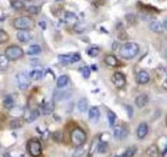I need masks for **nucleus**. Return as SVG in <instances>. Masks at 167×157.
<instances>
[{
  "label": "nucleus",
  "mask_w": 167,
  "mask_h": 157,
  "mask_svg": "<svg viewBox=\"0 0 167 157\" xmlns=\"http://www.w3.org/2000/svg\"><path fill=\"white\" fill-rule=\"evenodd\" d=\"M108 119H109V123L110 127H114L115 122H116V118H117V115L115 114L113 111L109 110L108 111Z\"/></svg>",
  "instance_id": "obj_28"
},
{
  "label": "nucleus",
  "mask_w": 167,
  "mask_h": 157,
  "mask_svg": "<svg viewBox=\"0 0 167 157\" xmlns=\"http://www.w3.org/2000/svg\"><path fill=\"white\" fill-rule=\"evenodd\" d=\"M100 53V49L96 47H91L88 50H87V54L88 56H90L91 57H96L99 55Z\"/></svg>",
  "instance_id": "obj_31"
},
{
  "label": "nucleus",
  "mask_w": 167,
  "mask_h": 157,
  "mask_svg": "<svg viewBox=\"0 0 167 157\" xmlns=\"http://www.w3.org/2000/svg\"><path fill=\"white\" fill-rule=\"evenodd\" d=\"M13 25L15 28L20 30H29L35 26V21L31 16H24L15 19Z\"/></svg>",
  "instance_id": "obj_2"
},
{
  "label": "nucleus",
  "mask_w": 167,
  "mask_h": 157,
  "mask_svg": "<svg viewBox=\"0 0 167 157\" xmlns=\"http://www.w3.org/2000/svg\"><path fill=\"white\" fill-rule=\"evenodd\" d=\"M53 140L56 143H62L64 140V133L61 131H55L52 133Z\"/></svg>",
  "instance_id": "obj_25"
},
{
  "label": "nucleus",
  "mask_w": 167,
  "mask_h": 157,
  "mask_svg": "<svg viewBox=\"0 0 167 157\" xmlns=\"http://www.w3.org/2000/svg\"><path fill=\"white\" fill-rule=\"evenodd\" d=\"M22 125H23V121L20 119H14L10 124V126L12 129H18V128H20Z\"/></svg>",
  "instance_id": "obj_32"
},
{
  "label": "nucleus",
  "mask_w": 167,
  "mask_h": 157,
  "mask_svg": "<svg viewBox=\"0 0 167 157\" xmlns=\"http://www.w3.org/2000/svg\"><path fill=\"white\" fill-rule=\"evenodd\" d=\"M16 83H17L19 88L21 90H24L27 88H29L31 84V79L29 77V74L24 73V72H20L19 74H17Z\"/></svg>",
  "instance_id": "obj_5"
},
{
  "label": "nucleus",
  "mask_w": 167,
  "mask_h": 157,
  "mask_svg": "<svg viewBox=\"0 0 167 157\" xmlns=\"http://www.w3.org/2000/svg\"><path fill=\"white\" fill-rule=\"evenodd\" d=\"M11 5L16 10H21L25 8L24 3L22 1H20V0H14V1H12L11 3Z\"/></svg>",
  "instance_id": "obj_26"
},
{
  "label": "nucleus",
  "mask_w": 167,
  "mask_h": 157,
  "mask_svg": "<svg viewBox=\"0 0 167 157\" xmlns=\"http://www.w3.org/2000/svg\"><path fill=\"white\" fill-rule=\"evenodd\" d=\"M86 138L87 137L85 131L80 128H76L72 130L70 139L73 146H75L77 147H81L86 142Z\"/></svg>",
  "instance_id": "obj_3"
},
{
  "label": "nucleus",
  "mask_w": 167,
  "mask_h": 157,
  "mask_svg": "<svg viewBox=\"0 0 167 157\" xmlns=\"http://www.w3.org/2000/svg\"><path fill=\"white\" fill-rule=\"evenodd\" d=\"M69 82V77L67 75H61L58 78L57 82H56V85H57V88H64V86L67 85Z\"/></svg>",
  "instance_id": "obj_24"
},
{
  "label": "nucleus",
  "mask_w": 167,
  "mask_h": 157,
  "mask_svg": "<svg viewBox=\"0 0 167 157\" xmlns=\"http://www.w3.org/2000/svg\"><path fill=\"white\" fill-rule=\"evenodd\" d=\"M84 153H85V149L82 148L81 147H78L73 152V155H72V157H81L84 155Z\"/></svg>",
  "instance_id": "obj_34"
},
{
  "label": "nucleus",
  "mask_w": 167,
  "mask_h": 157,
  "mask_svg": "<svg viewBox=\"0 0 167 157\" xmlns=\"http://www.w3.org/2000/svg\"><path fill=\"white\" fill-rule=\"evenodd\" d=\"M8 39H9V35L7 34V33L3 29H0V44L7 42Z\"/></svg>",
  "instance_id": "obj_33"
},
{
  "label": "nucleus",
  "mask_w": 167,
  "mask_h": 157,
  "mask_svg": "<svg viewBox=\"0 0 167 157\" xmlns=\"http://www.w3.org/2000/svg\"><path fill=\"white\" fill-rule=\"evenodd\" d=\"M38 116H39V111L37 109H35L31 110V111H29V113L25 116L24 119L28 123H31L37 119Z\"/></svg>",
  "instance_id": "obj_18"
},
{
  "label": "nucleus",
  "mask_w": 167,
  "mask_h": 157,
  "mask_svg": "<svg viewBox=\"0 0 167 157\" xmlns=\"http://www.w3.org/2000/svg\"><path fill=\"white\" fill-rule=\"evenodd\" d=\"M5 55L7 57L9 60L12 61H16L20 59L24 56V51L23 49L17 46V45H12L8 48H6L5 50Z\"/></svg>",
  "instance_id": "obj_4"
},
{
  "label": "nucleus",
  "mask_w": 167,
  "mask_h": 157,
  "mask_svg": "<svg viewBox=\"0 0 167 157\" xmlns=\"http://www.w3.org/2000/svg\"><path fill=\"white\" fill-rule=\"evenodd\" d=\"M165 26L167 28V20H166V23H165Z\"/></svg>",
  "instance_id": "obj_39"
},
{
  "label": "nucleus",
  "mask_w": 167,
  "mask_h": 157,
  "mask_svg": "<svg viewBox=\"0 0 167 157\" xmlns=\"http://www.w3.org/2000/svg\"><path fill=\"white\" fill-rule=\"evenodd\" d=\"M113 134H114L115 138H117V139H122V138H126L127 136V129H126L125 127L117 125V126H116L114 128Z\"/></svg>",
  "instance_id": "obj_11"
},
{
  "label": "nucleus",
  "mask_w": 167,
  "mask_h": 157,
  "mask_svg": "<svg viewBox=\"0 0 167 157\" xmlns=\"http://www.w3.org/2000/svg\"><path fill=\"white\" fill-rule=\"evenodd\" d=\"M9 59L6 55H0V70L5 71L8 68Z\"/></svg>",
  "instance_id": "obj_21"
},
{
  "label": "nucleus",
  "mask_w": 167,
  "mask_h": 157,
  "mask_svg": "<svg viewBox=\"0 0 167 157\" xmlns=\"http://www.w3.org/2000/svg\"><path fill=\"white\" fill-rule=\"evenodd\" d=\"M139 47L135 43H126L123 44L120 49V56L126 60L133 59L138 53Z\"/></svg>",
  "instance_id": "obj_1"
},
{
  "label": "nucleus",
  "mask_w": 167,
  "mask_h": 157,
  "mask_svg": "<svg viewBox=\"0 0 167 157\" xmlns=\"http://www.w3.org/2000/svg\"></svg>",
  "instance_id": "obj_42"
},
{
  "label": "nucleus",
  "mask_w": 167,
  "mask_h": 157,
  "mask_svg": "<svg viewBox=\"0 0 167 157\" xmlns=\"http://www.w3.org/2000/svg\"><path fill=\"white\" fill-rule=\"evenodd\" d=\"M166 124H167V116H166Z\"/></svg>",
  "instance_id": "obj_40"
},
{
  "label": "nucleus",
  "mask_w": 167,
  "mask_h": 157,
  "mask_svg": "<svg viewBox=\"0 0 167 157\" xmlns=\"http://www.w3.org/2000/svg\"><path fill=\"white\" fill-rule=\"evenodd\" d=\"M40 52H41V48H40V46L37 45V44H33V45L29 46V48L27 49L26 53L28 55H37V54H39Z\"/></svg>",
  "instance_id": "obj_22"
},
{
  "label": "nucleus",
  "mask_w": 167,
  "mask_h": 157,
  "mask_svg": "<svg viewBox=\"0 0 167 157\" xmlns=\"http://www.w3.org/2000/svg\"><path fill=\"white\" fill-rule=\"evenodd\" d=\"M150 80V77L149 75L146 71H141L137 74V76H136V81L137 83L139 84H147L148 81Z\"/></svg>",
  "instance_id": "obj_14"
},
{
  "label": "nucleus",
  "mask_w": 167,
  "mask_h": 157,
  "mask_svg": "<svg viewBox=\"0 0 167 157\" xmlns=\"http://www.w3.org/2000/svg\"><path fill=\"white\" fill-rule=\"evenodd\" d=\"M29 77L33 80H38L43 76V71L41 69H34L29 72Z\"/></svg>",
  "instance_id": "obj_19"
},
{
  "label": "nucleus",
  "mask_w": 167,
  "mask_h": 157,
  "mask_svg": "<svg viewBox=\"0 0 167 157\" xmlns=\"http://www.w3.org/2000/svg\"><path fill=\"white\" fill-rule=\"evenodd\" d=\"M88 116H89V119L91 121L94 122V123L97 122L100 119V112L99 108L96 107V106L91 107V109L89 110V112H88Z\"/></svg>",
  "instance_id": "obj_10"
},
{
  "label": "nucleus",
  "mask_w": 167,
  "mask_h": 157,
  "mask_svg": "<svg viewBox=\"0 0 167 157\" xmlns=\"http://www.w3.org/2000/svg\"><path fill=\"white\" fill-rule=\"evenodd\" d=\"M88 107V101L86 98H81L77 102V108L81 112H85Z\"/></svg>",
  "instance_id": "obj_23"
},
{
  "label": "nucleus",
  "mask_w": 167,
  "mask_h": 157,
  "mask_svg": "<svg viewBox=\"0 0 167 157\" xmlns=\"http://www.w3.org/2000/svg\"><path fill=\"white\" fill-rule=\"evenodd\" d=\"M13 106H14V100H13V98L12 97L8 96L3 100V106H4L5 108L11 109V108L13 107Z\"/></svg>",
  "instance_id": "obj_27"
},
{
  "label": "nucleus",
  "mask_w": 167,
  "mask_h": 157,
  "mask_svg": "<svg viewBox=\"0 0 167 157\" xmlns=\"http://www.w3.org/2000/svg\"><path fill=\"white\" fill-rule=\"evenodd\" d=\"M149 27L150 29L155 33L161 34L165 30V25L161 21H154L153 22H151Z\"/></svg>",
  "instance_id": "obj_12"
},
{
  "label": "nucleus",
  "mask_w": 167,
  "mask_h": 157,
  "mask_svg": "<svg viewBox=\"0 0 167 157\" xmlns=\"http://www.w3.org/2000/svg\"><path fill=\"white\" fill-rule=\"evenodd\" d=\"M115 157H119V156H115Z\"/></svg>",
  "instance_id": "obj_41"
},
{
  "label": "nucleus",
  "mask_w": 167,
  "mask_h": 157,
  "mask_svg": "<svg viewBox=\"0 0 167 157\" xmlns=\"http://www.w3.org/2000/svg\"><path fill=\"white\" fill-rule=\"evenodd\" d=\"M108 151V144L106 143H102L100 142L99 145H98V148H97V152L100 154H104Z\"/></svg>",
  "instance_id": "obj_30"
},
{
  "label": "nucleus",
  "mask_w": 167,
  "mask_h": 157,
  "mask_svg": "<svg viewBox=\"0 0 167 157\" xmlns=\"http://www.w3.org/2000/svg\"><path fill=\"white\" fill-rule=\"evenodd\" d=\"M27 148L29 151L30 156L33 157H39L42 154V147L41 143L38 142L36 139L30 140L28 143Z\"/></svg>",
  "instance_id": "obj_6"
},
{
  "label": "nucleus",
  "mask_w": 167,
  "mask_h": 157,
  "mask_svg": "<svg viewBox=\"0 0 167 157\" xmlns=\"http://www.w3.org/2000/svg\"><path fill=\"white\" fill-rule=\"evenodd\" d=\"M136 151H137V148L134 147L128 148V149L123 153V155L122 156V157H133L134 155L135 152H136Z\"/></svg>",
  "instance_id": "obj_29"
},
{
  "label": "nucleus",
  "mask_w": 167,
  "mask_h": 157,
  "mask_svg": "<svg viewBox=\"0 0 167 157\" xmlns=\"http://www.w3.org/2000/svg\"><path fill=\"white\" fill-rule=\"evenodd\" d=\"M112 82L113 83L117 88H122L126 84V76L124 74L121 73V72H115L114 74L112 76Z\"/></svg>",
  "instance_id": "obj_8"
},
{
  "label": "nucleus",
  "mask_w": 167,
  "mask_h": 157,
  "mask_svg": "<svg viewBox=\"0 0 167 157\" xmlns=\"http://www.w3.org/2000/svg\"><path fill=\"white\" fill-rule=\"evenodd\" d=\"M27 12L33 15H37L40 12V8L38 6H29L27 8Z\"/></svg>",
  "instance_id": "obj_35"
},
{
  "label": "nucleus",
  "mask_w": 167,
  "mask_h": 157,
  "mask_svg": "<svg viewBox=\"0 0 167 157\" xmlns=\"http://www.w3.org/2000/svg\"><path fill=\"white\" fill-rule=\"evenodd\" d=\"M148 131V124L146 123H141L138 125V129H137V136L139 139H143L145 138V136L147 135Z\"/></svg>",
  "instance_id": "obj_15"
},
{
  "label": "nucleus",
  "mask_w": 167,
  "mask_h": 157,
  "mask_svg": "<svg viewBox=\"0 0 167 157\" xmlns=\"http://www.w3.org/2000/svg\"><path fill=\"white\" fill-rule=\"evenodd\" d=\"M159 148L155 144L150 146L146 151V155L148 157H159Z\"/></svg>",
  "instance_id": "obj_16"
},
{
  "label": "nucleus",
  "mask_w": 167,
  "mask_h": 157,
  "mask_svg": "<svg viewBox=\"0 0 167 157\" xmlns=\"http://www.w3.org/2000/svg\"><path fill=\"white\" fill-rule=\"evenodd\" d=\"M163 87L167 89V77L166 79V80H165V82H164V84H163Z\"/></svg>",
  "instance_id": "obj_38"
},
{
  "label": "nucleus",
  "mask_w": 167,
  "mask_h": 157,
  "mask_svg": "<svg viewBox=\"0 0 167 157\" xmlns=\"http://www.w3.org/2000/svg\"><path fill=\"white\" fill-rule=\"evenodd\" d=\"M16 37L17 39L21 43H28L32 38L30 33H29L27 30H20L16 34Z\"/></svg>",
  "instance_id": "obj_13"
},
{
  "label": "nucleus",
  "mask_w": 167,
  "mask_h": 157,
  "mask_svg": "<svg viewBox=\"0 0 167 157\" xmlns=\"http://www.w3.org/2000/svg\"><path fill=\"white\" fill-rule=\"evenodd\" d=\"M81 74H82V76L84 77L85 79H88L90 75H91V70L88 67H84L82 68V71H81Z\"/></svg>",
  "instance_id": "obj_36"
},
{
  "label": "nucleus",
  "mask_w": 167,
  "mask_h": 157,
  "mask_svg": "<svg viewBox=\"0 0 167 157\" xmlns=\"http://www.w3.org/2000/svg\"><path fill=\"white\" fill-rule=\"evenodd\" d=\"M54 110V104L52 101H46L44 104L43 105V114H51Z\"/></svg>",
  "instance_id": "obj_20"
},
{
  "label": "nucleus",
  "mask_w": 167,
  "mask_h": 157,
  "mask_svg": "<svg viewBox=\"0 0 167 157\" xmlns=\"http://www.w3.org/2000/svg\"><path fill=\"white\" fill-rule=\"evenodd\" d=\"M105 62L108 66L113 67H118V63H119L118 60L117 59V57L113 56V55H108V56H106L105 58Z\"/></svg>",
  "instance_id": "obj_17"
},
{
  "label": "nucleus",
  "mask_w": 167,
  "mask_h": 157,
  "mask_svg": "<svg viewBox=\"0 0 167 157\" xmlns=\"http://www.w3.org/2000/svg\"><path fill=\"white\" fill-rule=\"evenodd\" d=\"M99 143H100V142L98 141V139H95V140L93 141V143H92L91 147V149H90V155H92V154L95 152L96 151H97V148H98Z\"/></svg>",
  "instance_id": "obj_37"
},
{
  "label": "nucleus",
  "mask_w": 167,
  "mask_h": 157,
  "mask_svg": "<svg viewBox=\"0 0 167 157\" xmlns=\"http://www.w3.org/2000/svg\"><path fill=\"white\" fill-rule=\"evenodd\" d=\"M148 101H149V98L147 94H140L138 95L135 100H134V103L138 106V108H143L144 106H146L148 105Z\"/></svg>",
  "instance_id": "obj_9"
},
{
  "label": "nucleus",
  "mask_w": 167,
  "mask_h": 157,
  "mask_svg": "<svg viewBox=\"0 0 167 157\" xmlns=\"http://www.w3.org/2000/svg\"><path fill=\"white\" fill-rule=\"evenodd\" d=\"M58 59L63 64H71V63L79 62L81 57L78 53H73L69 55H59Z\"/></svg>",
  "instance_id": "obj_7"
}]
</instances>
